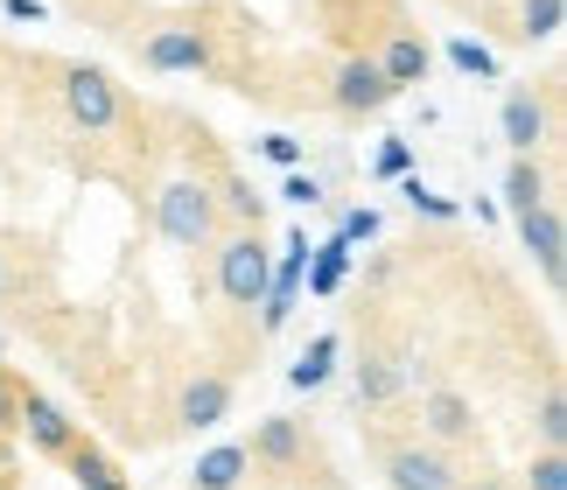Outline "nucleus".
<instances>
[{
	"mask_svg": "<svg viewBox=\"0 0 567 490\" xmlns=\"http://www.w3.org/2000/svg\"><path fill=\"white\" fill-rule=\"evenodd\" d=\"M134 57H141V71H162V78H210L217 71V42L196 21H168L147 42H134Z\"/></svg>",
	"mask_w": 567,
	"mask_h": 490,
	"instance_id": "obj_3",
	"label": "nucleus"
},
{
	"mask_svg": "<svg viewBox=\"0 0 567 490\" xmlns=\"http://www.w3.org/2000/svg\"><path fill=\"white\" fill-rule=\"evenodd\" d=\"M567 21V0H518V35L526 42H554Z\"/></svg>",
	"mask_w": 567,
	"mask_h": 490,
	"instance_id": "obj_20",
	"label": "nucleus"
},
{
	"mask_svg": "<svg viewBox=\"0 0 567 490\" xmlns=\"http://www.w3.org/2000/svg\"><path fill=\"white\" fill-rule=\"evenodd\" d=\"M14 407H21V386H14V378H8V371H0V435H8V428H14Z\"/></svg>",
	"mask_w": 567,
	"mask_h": 490,
	"instance_id": "obj_31",
	"label": "nucleus"
},
{
	"mask_svg": "<svg viewBox=\"0 0 567 490\" xmlns=\"http://www.w3.org/2000/svg\"><path fill=\"white\" fill-rule=\"evenodd\" d=\"M358 399L364 407H400L406 399V344L400 350H358Z\"/></svg>",
	"mask_w": 567,
	"mask_h": 490,
	"instance_id": "obj_10",
	"label": "nucleus"
},
{
	"mask_svg": "<svg viewBox=\"0 0 567 490\" xmlns=\"http://www.w3.org/2000/svg\"><path fill=\"white\" fill-rule=\"evenodd\" d=\"M225 414H231V378L225 371H196L189 386L176 392V420H183V428H217Z\"/></svg>",
	"mask_w": 567,
	"mask_h": 490,
	"instance_id": "obj_12",
	"label": "nucleus"
},
{
	"mask_svg": "<svg viewBox=\"0 0 567 490\" xmlns=\"http://www.w3.org/2000/svg\"><path fill=\"white\" fill-rule=\"evenodd\" d=\"M155 232L176 245V253H196V245L217 238V196L204 175H168L155 196Z\"/></svg>",
	"mask_w": 567,
	"mask_h": 490,
	"instance_id": "obj_2",
	"label": "nucleus"
},
{
	"mask_svg": "<svg viewBox=\"0 0 567 490\" xmlns=\"http://www.w3.org/2000/svg\"><path fill=\"white\" fill-rule=\"evenodd\" d=\"M210 196H217V217H231V232H259V225H267V196H259L252 183H225Z\"/></svg>",
	"mask_w": 567,
	"mask_h": 490,
	"instance_id": "obj_19",
	"label": "nucleus"
},
{
	"mask_svg": "<svg viewBox=\"0 0 567 490\" xmlns=\"http://www.w3.org/2000/svg\"><path fill=\"white\" fill-rule=\"evenodd\" d=\"M14 428L29 435V449H35V456H71V449H78V428H71V414H56L50 399H35V392H21V407H14Z\"/></svg>",
	"mask_w": 567,
	"mask_h": 490,
	"instance_id": "obj_9",
	"label": "nucleus"
},
{
	"mask_svg": "<svg viewBox=\"0 0 567 490\" xmlns=\"http://www.w3.org/2000/svg\"><path fill=\"white\" fill-rule=\"evenodd\" d=\"M343 245H364V238H379V211L372 204H358V211H343V225H337Z\"/></svg>",
	"mask_w": 567,
	"mask_h": 490,
	"instance_id": "obj_27",
	"label": "nucleus"
},
{
	"mask_svg": "<svg viewBox=\"0 0 567 490\" xmlns=\"http://www.w3.org/2000/svg\"><path fill=\"white\" fill-rule=\"evenodd\" d=\"M71 470H78V490H126V477L99 449H71Z\"/></svg>",
	"mask_w": 567,
	"mask_h": 490,
	"instance_id": "obj_23",
	"label": "nucleus"
},
{
	"mask_svg": "<svg viewBox=\"0 0 567 490\" xmlns=\"http://www.w3.org/2000/svg\"><path fill=\"white\" fill-rule=\"evenodd\" d=\"M330 371H337V337H316L309 350H301V365H295V392H316Z\"/></svg>",
	"mask_w": 567,
	"mask_h": 490,
	"instance_id": "obj_22",
	"label": "nucleus"
},
{
	"mask_svg": "<svg viewBox=\"0 0 567 490\" xmlns=\"http://www.w3.org/2000/svg\"><path fill=\"white\" fill-rule=\"evenodd\" d=\"M385 483H392V490H455V483H463V470H455L442 449L392 441V449H385Z\"/></svg>",
	"mask_w": 567,
	"mask_h": 490,
	"instance_id": "obj_7",
	"label": "nucleus"
},
{
	"mask_svg": "<svg viewBox=\"0 0 567 490\" xmlns=\"http://www.w3.org/2000/svg\"><path fill=\"white\" fill-rule=\"evenodd\" d=\"M343 274H351V245H343V238H322L316 253H309V266H301V280H309L316 302H330L337 287H343Z\"/></svg>",
	"mask_w": 567,
	"mask_h": 490,
	"instance_id": "obj_17",
	"label": "nucleus"
},
{
	"mask_svg": "<svg viewBox=\"0 0 567 490\" xmlns=\"http://www.w3.org/2000/svg\"><path fill=\"white\" fill-rule=\"evenodd\" d=\"M246 441H225V449H210V456H196V477H189V490H238L246 483Z\"/></svg>",
	"mask_w": 567,
	"mask_h": 490,
	"instance_id": "obj_16",
	"label": "nucleus"
},
{
	"mask_svg": "<svg viewBox=\"0 0 567 490\" xmlns=\"http://www.w3.org/2000/svg\"><path fill=\"white\" fill-rule=\"evenodd\" d=\"M280 196H288V204H301V211H316L322 204V183L309 169H288V183H280Z\"/></svg>",
	"mask_w": 567,
	"mask_h": 490,
	"instance_id": "obj_28",
	"label": "nucleus"
},
{
	"mask_svg": "<svg viewBox=\"0 0 567 490\" xmlns=\"http://www.w3.org/2000/svg\"><path fill=\"white\" fill-rule=\"evenodd\" d=\"M259 154H267V162H280V169H295V162H301V141H288V133H267V141H259Z\"/></svg>",
	"mask_w": 567,
	"mask_h": 490,
	"instance_id": "obj_30",
	"label": "nucleus"
},
{
	"mask_svg": "<svg viewBox=\"0 0 567 490\" xmlns=\"http://www.w3.org/2000/svg\"><path fill=\"white\" fill-rule=\"evenodd\" d=\"M526 490H567V456L560 449H539L526 462Z\"/></svg>",
	"mask_w": 567,
	"mask_h": 490,
	"instance_id": "obj_25",
	"label": "nucleus"
},
{
	"mask_svg": "<svg viewBox=\"0 0 567 490\" xmlns=\"http://www.w3.org/2000/svg\"><path fill=\"white\" fill-rule=\"evenodd\" d=\"M330 105H337L343 120L385 113V105H392V84H385V71H379V57H343L337 78H330Z\"/></svg>",
	"mask_w": 567,
	"mask_h": 490,
	"instance_id": "obj_5",
	"label": "nucleus"
},
{
	"mask_svg": "<svg viewBox=\"0 0 567 490\" xmlns=\"http://www.w3.org/2000/svg\"><path fill=\"white\" fill-rule=\"evenodd\" d=\"M63 120H71L78 133H113L126 120V99L120 84L92 71V63H78V71H63Z\"/></svg>",
	"mask_w": 567,
	"mask_h": 490,
	"instance_id": "obj_4",
	"label": "nucleus"
},
{
	"mask_svg": "<svg viewBox=\"0 0 567 490\" xmlns=\"http://www.w3.org/2000/svg\"><path fill=\"white\" fill-rule=\"evenodd\" d=\"M0 302H8V274H0Z\"/></svg>",
	"mask_w": 567,
	"mask_h": 490,
	"instance_id": "obj_33",
	"label": "nucleus"
},
{
	"mask_svg": "<svg viewBox=\"0 0 567 490\" xmlns=\"http://www.w3.org/2000/svg\"><path fill=\"white\" fill-rule=\"evenodd\" d=\"M406 162H413V154H406V141H385L372 169H379V183H392V175H406Z\"/></svg>",
	"mask_w": 567,
	"mask_h": 490,
	"instance_id": "obj_29",
	"label": "nucleus"
},
{
	"mask_svg": "<svg viewBox=\"0 0 567 490\" xmlns=\"http://www.w3.org/2000/svg\"><path fill=\"white\" fill-rule=\"evenodd\" d=\"M309 232H295L288 238V253H280V266L267 274V295H259V329H280L295 316V302H301V266H309Z\"/></svg>",
	"mask_w": 567,
	"mask_h": 490,
	"instance_id": "obj_8",
	"label": "nucleus"
},
{
	"mask_svg": "<svg viewBox=\"0 0 567 490\" xmlns=\"http://www.w3.org/2000/svg\"><path fill=\"white\" fill-rule=\"evenodd\" d=\"M379 71H385L392 92H413V84L434 71L427 35H421V29H392V35H385V50H379Z\"/></svg>",
	"mask_w": 567,
	"mask_h": 490,
	"instance_id": "obj_11",
	"label": "nucleus"
},
{
	"mask_svg": "<svg viewBox=\"0 0 567 490\" xmlns=\"http://www.w3.org/2000/svg\"><path fill=\"white\" fill-rule=\"evenodd\" d=\"M455 490H512L505 477H476V483H455Z\"/></svg>",
	"mask_w": 567,
	"mask_h": 490,
	"instance_id": "obj_32",
	"label": "nucleus"
},
{
	"mask_svg": "<svg viewBox=\"0 0 567 490\" xmlns=\"http://www.w3.org/2000/svg\"><path fill=\"white\" fill-rule=\"evenodd\" d=\"M533 204H547V169H539L533 154H512V169H505V211L526 217Z\"/></svg>",
	"mask_w": 567,
	"mask_h": 490,
	"instance_id": "obj_18",
	"label": "nucleus"
},
{
	"mask_svg": "<svg viewBox=\"0 0 567 490\" xmlns=\"http://www.w3.org/2000/svg\"><path fill=\"white\" fill-rule=\"evenodd\" d=\"M539 441H547V449H567V392L560 386H547V392H539Z\"/></svg>",
	"mask_w": 567,
	"mask_h": 490,
	"instance_id": "obj_24",
	"label": "nucleus"
},
{
	"mask_svg": "<svg viewBox=\"0 0 567 490\" xmlns=\"http://www.w3.org/2000/svg\"><path fill=\"white\" fill-rule=\"evenodd\" d=\"M210 274H217V295H225V308H259V295H267V274H274V245L259 232H225L210 238Z\"/></svg>",
	"mask_w": 567,
	"mask_h": 490,
	"instance_id": "obj_1",
	"label": "nucleus"
},
{
	"mask_svg": "<svg viewBox=\"0 0 567 490\" xmlns=\"http://www.w3.org/2000/svg\"><path fill=\"white\" fill-rule=\"evenodd\" d=\"M497 126H505L512 154H533L539 141H547V99H539L533 84H518V92H505V113H497Z\"/></svg>",
	"mask_w": 567,
	"mask_h": 490,
	"instance_id": "obj_13",
	"label": "nucleus"
},
{
	"mask_svg": "<svg viewBox=\"0 0 567 490\" xmlns=\"http://www.w3.org/2000/svg\"><path fill=\"white\" fill-rule=\"evenodd\" d=\"M246 462H267V470H295V462H301V428H295L288 414L259 420L252 441H246Z\"/></svg>",
	"mask_w": 567,
	"mask_h": 490,
	"instance_id": "obj_15",
	"label": "nucleus"
},
{
	"mask_svg": "<svg viewBox=\"0 0 567 490\" xmlns=\"http://www.w3.org/2000/svg\"><path fill=\"white\" fill-rule=\"evenodd\" d=\"M406 204H413V217H434V225H449V217H455V204H449V196H434L427 183H421V175H406Z\"/></svg>",
	"mask_w": 567,
	"mask_h": 490,
	"instance_id": "obj_26",
	"label": "nucleus"
},
{
	"mask_svg": "<svg viewBox=\"0 0 567 490\" xmlns=\"http://www.w3.org/2000/svg\"><path fill=\"white\" fill-rule=\"evenodd\" d=\"M518 245L533 253V266H539V280L560 295V274H567V217H560V204L547 196V204H533L526 217H518Z\"/></svg>",
	"mask_w": 567,
	"mask_h": 490,
	"instance_id": "obj_6",
	"label": "nucleus"
},
{
	"mask_svg": "<svg viewBox=\"0 0 567 490\" xmlns=\"http://www.w3.org/2000/svg\"><path fill=\"white\" fill-rule=\"evenodd\" d=\"M449 63L463 78H476V84L497 78V50H491V42H476V35H449Z\"/></svg>",
	"mask_w": 567,
	"mask_h": 490,
	"instance_id": "obj_21",
	"label": "nucleus"
},
{
	"mask_svg": "<svg viewBox=\"0 0 567 490\" xmlns=\"http://www.w3.org/2000/svg\"><path fill=\"white\" fill-rule=\"evenodd\" d=\"M421 428H427L434 441H476V414H470L463 392L434 386V392H421Z\"/></svg>",
	"mask_w": 567,
	"mask_h": 490,
	"instance_id": "obj_14",
	"label": "nucleus"
}]
</instances>
